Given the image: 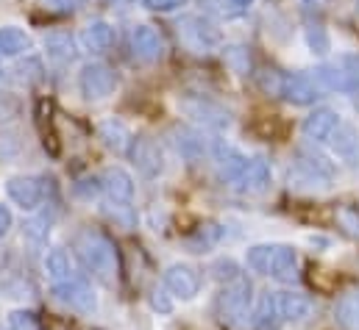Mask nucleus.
Segmentation results:
<instances>
[{
    "instance_id": "1",
    "label": "nucleus",
    "mask_w": 359,
    "mask_h": 330,
    "mask_svg": "<svg viewBox=\"0 0 359 330\" xmlns=\"http://www.w3.org/2000/svg\"><path fill=\"white\" fill-rule=\"evenodd\" d=\"M73 248H76L79 261L84 264V269L90 272L92 278H97L103 286L117 283V275H120L117 248L100 231H92V228L79 231L76 239H73Z\"/></svg>"
},
{
    "instance_id": "2",
    "label": "nucleus",
    "mask_w": 359,
    "mask_h": 330,
    "mask_svg": "<svg viewBox=\"0 0 359 330\" xmlns=\"http://www.w3.org/2000/svg\"><path fill=\"white\" fill-rule=\"evenodd\" d=\"M179 39L181 45L192 53H209L220 45V31L203 20V17H195V14H184L179 20Z\"/></svg>"
},
{
    "instance_id": "3",
    "label": "nucleus",
    "mask_w": 359,
    "mask_h": 330,
    "mask_svg": "<svg viewBox=\"0 0 359 330\" xmlns=\"http://www.w3.org/2000/svg\"><path fill=\"white\" fill-rule=\"evenodd\" d=\"M248 303H251V280H248L245 275H243L240 280H234V283H226V286L220 289V294H217V303H215L220 322L237 325V322L245 317Z\"/></svg>"
},
{
    "instance_id": "4",
    "label": "nucleus",
    "mask_w": 359,
    "mask_h": 330,
    "mask_svg": "<svg viewBox=\"0 0 359 330\" xmlns=\"http://www.w3.org/2000/svg\"><path fill=\"white\" fill-rule=\"evenodd\" d=\"M332 180V166L318 156L298 153V162L290 169V186L295 189H326Z\"/></svg>"
},
{
    "instance_id": "5",
    "label": "nucleus",
    "mask_w": 359,
    "mask_h": 330,
    "mask_svg": "<svg viewBox=\"0 0 359 330\" xmlns=\"http://www.w3.org/2000/svg\"><path fill=\"white\" fill-rule=\"evenodd\" d=\"M79 86H81V92H84L87 100H103V97H109V94L114 92V86H117V73H114L109 64L95 62V64H87V67L81 70Z\"/></svg>"
},
{
    "instance_id": "6",
    "label": "nucleus",
    "mask_w": 359,
    "mask_h": 330,
    "mask_svg": "<svg viewBox=\"0 0 359 330\" xmlns=\"http://www.w3.org/2000/svg\"><path fill=\"white\" fill-rule=\"evenodd\" d=\"M128 156H131L134 166H137L145 178H156V175L165 169L162 148H159V142L151 139V136H137V139L131 142V148H128Z\"/></svg>"
},
{
    "instance_id": "7",
    "label": "nucleus",
    "mask_w": 359,
    "mask_h": 330,
    "mask_svg": "<svg viewBox=\"0 0 359 330\" xmlns=\"http://www.w3.org/2000/svg\"><path fill=\"white\" fill-rule=\"evenodd\" d=\"M6 192H8V197H11L20 208L31 211V208H36V206L45 200V178H34V175L11 178V180L6 183Z\"/></svg>"
},
{
    "instance_id": "8",
    "label": "nucleus",
    "mask_w": 359,
    "mask_h": 330,
    "mask_svg": "<svg viewBox=\"0 0 359 330\" xmlns=\"http://www.w3.org/2000/svg\"><path fill=\"white\" fill-rule=\"evenodd\" d=\"M53 297H56L62 306H67L70 311H79V314H92L95 306H97L92 289L84 283V280H79V278L53 286Z\"/></svg>"
},
{
    "instance_id": "9",
    "label": "nucleus",
    "mask_w": 359,
    "mask_h": 330,
    "mask_svg": "<svg viewBox=\"0 0 359 330\" xmlns=\"http://www.w3.org/2000/svg\"><path fill=\"white\" fill-rule=\"evenodd\" d=\"M212 162H215V169H217V178L231 183V186L243 175V169L248 166V159L237 148H231L226 142H212Z\"/></svg>"
},
{
    "instance_id": "10",
    "label": "nucleus",
    "mask_w": 359,
    "mask_h": 330,
    "mask_svg": "<svg viewBox=\"0 0 359 330\" xmlns=\"http://www.w3.org/2000/svg\"><path fill=\"white\" fill-rule=\"evenodd\" d=\"M340 125H343V120H340L337 111H332V108H315V111L304 120V134H306V139H312V142L329 145V142L334 139V134L340 131Z\"/></svg>"
},
{
    "instance_id": "11",
    "label": "nucleus",
    "mask_w": 359,
    "mask_h": 330,
    "mask_svg": "<svg viewBox=\"0 0 359 330\" xmlns=\"http://www.w3.org/2000/svg\"><path fill=\"white\" fill-rule=\"evenodd\" d=\"M165 286L173 297L181 300H192L198 292H201V275L195 266L189 264H173L168 272H165Z\"/></svg>"
},
{
    "instance_id": "12",
    "label": "nucleus",
    "mask_w": 359,
    "mask_h": 330,
    "mask_svg": "<svg viewBox=\"0 0 359 330\" xmlns=\"http://www.w3.org/2000/svg\"><path fill=\"white\" fill-rule=\"evenodd\" d=\"M131 53L145 64L159 62L162 53H165V42H162L159 31L151 28V25H137L134 34H131Z\"/></svg>"
},
{
    "instance_id": "13",
    "label": "nucleus",
    "mask_w": 359,
    "mask_h": 330,
    "mask_svg": "<svg viewBox=\"0 0 359 330\" xmlns=\"http://www.w3.org/2000/svg\"><path fill=\"white\" fill-rule=\"evenodd\" d=\"M181 108L187 117H192L195 122L206 125V128H226L229 125V111H223L220 106H215L212 100L203 97H187L181 100Z\"/></svg>"
},
{
    "instance_id": "14",
    "label": "nucleus",
    "mask_w": 359,
    "mask_h": 330,
    "mask_svg": "<svg viewBox=\"0 0 359 330\" xmlns=\"http://www.w3.org/2000/svg\"><path fill=\"white\" fill-rule=\"evenodd\" d=\"M281 97L292 106H312L320 97V86L309 76H284Z\"/></svg>"
},
{
    "instance_id": "15",
    "label": "nucleus",
    "mask_w": 359,
    "mask_h": 330,
    "mask_svg": "<svg viewBox=\"0 0 359 330\" xmlns=\"http://www.w3.org/2000/svg\"><path fill=\"white\" fill-rule=\"evenodd\" d=\"M270 183V166L265 159H251L243 175L234 180V189L240 194H262Z\"/></svg>"
},
{
    "instance_id": "16",
    "label": "nucleus",
    "mask_w": 359,
    "mask_h": 330,
    "mask_svg": "<svg viewBox=\"0 0 359 330\" xmlns=\"http://www.w3.org/2000/svg\"><path fill=\"white\" fill-rule=\"evenodd\" d=\"M100 189H103L106 197L114 200V203H131V197H134V180H131V175H128L126 169H120V166H111V169L103 172Z\"/></svg>"
},
{
    "instance_id": "17",
    "label": "nucleus",
    "mask_w": 359,
    "mask_h": 330,
    "mask_svg": "<svg viewBox=\"0 0 359 330\" xmlns=\"http://www.w3.org/2000/svg\"><path fill=\"white\" fill-rule=\"evenodd\" d=\"M278 311H281V320L284 322L301 325L312 314V300L306 294H301V292H281L278 294Z\"/></svg>"
},
{
    "instance_id": "18",
    "label": "nucleus",
    "mask_w": 359,
    "mask_h": 330,
    "mask_svg": "<svg viewBox=\"0 0 359 330\" xmlns=\"http://www.w3.org/2000/svg\"><path fill=\"white\" fill-rule=\"evenodd\" d=\"M298 275V252L290 245H273V255H270V278L290 283Z\"/></svg>"
},
{
    "instance_id": "19",
    "label": "nucleus",
    "mask_w": 359,
    "mask_h": 330,
    "mask_svg": "<svg viewBox=\"0 0 359 330\" xmlns=\"http://www.w3.org/2000/svg\"><path fill=\"white\" fill-rule=\"evenodd\" d=\"M281 311H278V294L265 292L254 311V328L257 330H278L281 328Z\"/></svg>"
},
{
    "instance_id": "20",
    "label": "nucleus",
    "mask_w": 359,
    "mask_h": 330,
    "mask_svg": "<svg viewBox=\"0 0 359 330\" xmlns=\"http://www.w3.org/2000/svg\"><path fill=\"white\" fill-rule=\"evenodd\" d=\"M81 42H84V48H87L90 53H106V50H111V45H114V28H111L109 22H103V20H95V22H90V25L84 28Z\"/></svg>"
},
{
    "instance_id": "21",
    "label": "nucleus",
    "mask_w": 359,
    "mask_h": 330,
    "mask_svg": "<svg viewBox=\"0 0 359 330\" xmlns=\"http://www.w3.org/2000/svg\"><path fill=\"white\" fill-rule=\"evenodd\" d=\"M173 136H176L173 142H176L179 153L184 156V159H189V162L201 159L203 153H212V145H209L198 131H192V128H176Z\"/></svg>"
},
{
    "instance_id": "22",
    "label": "nucleus",
    "mask_w": 359,
    "mask_h": 330,
    "mask_svg": "<svg viewBox=\"0 0 359 330\" xmlns=\"http://www.w3.org/2000/svg\"><path fill=\"white\" fill-rule=\"evenodd\" d=\"M329 145H332V150H334L346 164H351V166L359 164V139H357V134H354L351 125L343 122L340 131L334 134V139H332Z\"/></svg>"
},
{
    "instance_id": "23",
    "label": "nucleus",
    "mask_w": 359,
    "mask_h": 330,
    "mask_svg": "<svg viewBox=\"0 0 359 330\" xmlns=\"http://www.w3.org/2000/svg\"><path fill=\"white\" fill-rule=\"evenodd\" d=\"M45 48H48V56L56 64H67V62L76 59V42L67 31H50L45 36Z\"/></svg>"
},
{
    "instance_id": "24",
    "label": "nucleus",
    "mask_w": 359,
    "mask_h": 330,
    "mask_svg": "<svg viewBox=\"0 0 359 330\" xmlns=\"http://www.w3.org/2000/svg\"><path fill=\"white\" fill-rule=\"evenodd\" d=\"M97 134H100L103 145H106L109 150H114V153H123V150L131 148V134H128V128H126L120 120H106V122H100Z\"/></svg>"
},
{
    "instance_id": "25",
    "label": "nucleus",
    "mask_w": 359,
    "mask_h": 330,
    "mask_svg": "<svg viewBox=\"0 0 359 330\" xmlns=\"http://www.w3.org/2000/svg\"><path fill=\"white\" fill-rule=\"evenodd\" d=\"M334 320L346 330H359V289L346 292L334 306Z\"/></svg>"
},
{
    "instance_id": "26",
    "label": "nucleus",
    "mask_w": 359,
    "mask_h": 330,
    "mask_svg": "<svg viewBox=\"0 0 359 330\" xmlns=\"http://www.w3.org/2000/svg\"><path fill=\"white\" fill-rule=\"evenodd\" d=\"M220 239H223V228L215 225V222H206V225L195 228V231L184 239V245H187L189 252H206V250L215 248Z\"/></svg>"
},
{
    "instance_id": "27",
    "label": "nucleus",
    "mask_w": 359,
    "mask_h": 330,
    "mask_svg": "<svg viewBox=\"0 0 359 330\" xmlns=\"http://www.w3.org/2000/svg\"><path fill=\"white\" fill-rule=\"evenodd\" d=\"M45 272L48 278L59 286V283H67L73 280V264H70V255L65 250H50L45 255Z\"/></svg>"
},
{
    "instance_id": "28",
    "label": "nucleus",
    "mask_w": 359,
    "mask_h": 330,
    "mask_svg": "<svg viewBox=\"0 0 359 330\" xmlns=\"http://www.w3.org/2000/svg\"><path fill=\"white\" fill-rule=\"evenodd\" d=\"M28 48H31V39H28L25 31H20V28H14V25L0 28V53H3V56H20V53H25Z\"/></svg>"
},
{
    "instance_id": "29",
    "label": "nucleus",
    "mask_w": 359,
    "mask_h": 330,
    "mask_svg": "<svg viewBox=\"0 0 359 330\" xmlns=\"http://www.w3.org/2000/svg\"><path fill=\"white\" fill-rule=\"evenodd\" d=\"M103 214H106L114 225H120V228H126V231H131V228L137 225V214H134L131 203H114V200H106Z\"/></svg>"
},
{
    "instance_id": "30",
    "label": "nucleus",
    "mask_w": 359,
    "mask_h": 330,
    "mask_svg": "<svg viewBox=\"0 0 359 330\" xmlns=\"http://www.w3.org/2000/svg\"><path fill=\"white\" fill-rule=\"evenodd\" d=\"M334 222H337V228L346 236L359 239V208H354V206H337L334 208Z\"/></svg>"
},
{
    "instance_id": "31",
    "label": "nucleus",
    "mask_w": 359,
    "mask_h": 330,
    "mask_svg": "<svg viewBox=\"0 0 359 330\" xmlns=\"http://www.w3.org/2000/svg\"><path fill=\"white\" fill-rule=\"evenodd\" d=\"M270 255H273V245H257L248 250V266L259 275H270Z\"/></svg>"
},
{
    "instance_id": "32",
    "label": "nucleus",
    "mask_w": 359,
    "mask_h": 330,
    "mask_svg": "<svg viewBox=\"0 0 359 330\" xmlns=\"http://www.w3.org/2000/svg\"><path fill=\"white\" fill-rule=\"evenodd\" d=\"M223 59H226V64H229L234 73H240V76H245V73L251 70V56H248V50H245V48H240V45L226 48Z\"/></svg>"
},
{
    "instance_id": "33",
    "label": "nucleus",
    "mask_w": 359,
    "mask_h": 330,
    "mask_svg": "<svg viewBox=\"0 0 359 330\" xmlns=\"http://www.w3.org/2000/svg\"><path fill=\"white\" fill-rule=\"evenodd\" d=\"M48 231H50V220H48V214H39V217H34V220H28L25 222V239H31L34 245H42L45 239H48Z\"/></svg>"
},
{
    "instance_id": "34",
    "label": "nucleus",
    "mask_w": 359,
    "mask_h": 330,
    "mask_svg": "<svg viewBox=\"0 0 359 330\" xmlns=\"http://www.w3.org/2000/svg\"><path fill=\"white\" fill-rule=\"evenodd\" d=\"M212 275L226 286V283H234V280H240L243 278V272H240V266L231 261V258H220V261H215L212 264Z\"/></svg>"
},
{
    "instance_id": "35",
    "label": "nucleus",
    "mask_w": 359,
    "mask_h": 330,
    "mask_svg": "<svg viewBox=\"0 0 359 330\" xmlns=\"http://www.w3.org/2000/svg\"><path fill=\"white\" fill-rule=\"evenodd\" d=\"M259 86L265 94H273V97H281V86H284V73L278 70H262L259 73Z\"/></svg>"
},
{
    "instance_id": "36",
    "label": "nucleus",
    "mask_w": 359,
    "mask_h": 330,
    "mask_svg": "<svg viewBox=\"0 0 359 330\" xmlns=\"http://www.w3.org/2000/svg\"><path fill=\"white\" fill-rule=\"evenodd\" d=\"M8 330H42V328H39L36 314H31V311H14V314H8Z\"/></svg>"
},
{
    "instance_id": "37",
    "label": "nucleus",
    "mask_w": 359,
    "mask_h": 330,
    "mask_svg": "<svg viewBox=\"0 0 359 330\" xmlns=\"http://www.w3.org/2000/svg\"><path fill=\"white\" fill-rule=\"evenodd\" d=\"M14 73H20V76H17L20 81L34 83V81H39V78H42V64H39L36 59H28V64H20Z\"/></svg>"
},
{
    "instance_id": "38",
    "label": "nucleus",
    "mask_w": 359,
    "mask_h": 330,
    "mask_svg": "<svg viewBox=\"0 0 359 330\" xmlns=\"http://www.w3.org/2000/svg\"><path fill=\"white\" fill-rule=\"evenodd\" d=\"M306 39H309V48H312L315 53H326V50H329V39H326V34H323L320 25H312V28L306 31Z\"/></svg>"
},
{
    "instance_id": "39",
    "label": "nucleus",
    "mask_w": 359,
    "mask_h": 330,
    "mask_svg": "<svg viewBox=\"0 0 359 330\" xmlns=\"http://www.w3.org/2000/svg\"><path fill=\"white\" fill-rule=\"evenodd\" d=\"M17 111H20L17 100H11V97H3V94H0V122H6V120H11V117H17Z\"/></svg>"
},
{
    "instance_id": "40",
    "label": "nucleus",
    "mask_w": 359,
    "mask_h": 330,
    "mask_svg": "<svg viewBox=\"0 0 359 330\" xmlns=\"http://www.w3.org/2000/svg\"><path fill=\"white\" fill-rule=\"evenodd\" d=\"M151 11H173V8H179V6H184L187 0H142Z\"/></svg>"
},
{
    "instance_id": "41",
    "label": "nucleus",
    "mask_w": 359,
    "mask_h": 330,
    "mask_svg": "<svg viewBox=\"0 0 359 330\" xmlns=\"http://www.w3.org/2000/svg\"><path fill=\"white\" fill-rule=\"evenodd\" d=\"M11 222H14V220H11V211H8L6 206H0V236H6V234L11 231Z\"/></svg>"
},
{
    "instance_id": "42",
    "label": "nucleus",
    "mask_w": 359,
    "mask_h": 330,
    "mask_svg": "<svg viewBox=\"0 0 359 330\" xmlns=\"http://www.w3.org/2000/svg\"><path fill=\"white\" fill-rule=\"evenodd\" d=\"M151 306H154V308H159V311H170V303H168L165 297H156V294L151 297Z\"/></svg>"
},
{
    "instance_id": "43",
    "label": "nucleus",
    "mask_w": 359,
    "mask_h": 330,
    "mask_svg": "<svg viewBox=\"0 0 359 330\" xmlns=\"http://www.w3.org/2000/svg\"><path fill=\"white\" fill-rule=\"evenodd\" d=\"M53 3H56V6H62V8H76L81 0H53Z\"/></svg>"
},
{
    "instance_id": "44",
    "label": "nucleus",
    "mask_w": 359,
    "mask_h": 330,
    "mask_svg": "<svg viewBox=\"0 0 359 330\" xmlns=\"http://www.w3.org/2000/svg\"><path fill=\"white\" fill-rule=\"evenodd\" d=\"M231 3H234V6H248L251 0H231Z\"/></svg>"
},
{
    "instance_id": "45",
    "label": "nucleus",
    "mask_w": 359,
    "mask_h": 330,
    "mask_svg": "<svg viewBox=\"0 0 359 330\" xmlns=\"http://www.w3.org/2000/svg\"><path fill=\"white\" fill-rule=\"evenodd\" d=\"M357 106H359V97H357Z\"/></svg>"
}]
</instances>
